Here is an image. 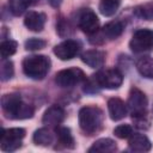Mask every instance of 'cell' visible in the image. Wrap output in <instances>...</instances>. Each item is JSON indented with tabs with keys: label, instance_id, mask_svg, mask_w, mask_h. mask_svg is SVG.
Instances as JSON below:
<instances>
[{
	"label": "cell",
	"instance_id": "1",
	"mask_svg": "<svg viewBox=\"0 0 153 153\" xmlns=\"http://www.w3.org/2000/svg\"><path fill=\"white\" fill-rule=\"evenodd\" d=\"M78 118L81 130L87 135H92L102 128L104 115L97 106H84L79 110Z\"/></svg>",
	"mask_w": 153,
	"mask_h": 153
},
{
	"label": "cell",
	"instance_id": "2",
	"mask_svg": "<svg viewBox=\"0 0 153 153\" xmlns=\"http://www.w3.org/2000/svg\"><path fill=\"white\" fill-rule=\"evenodd\" d=\"M50 68V60L44 55H31L23 60L24 74L33 80H42Z\"/></svg>",
	"mask_w": 153,
	"mask_h": 153
},
{
	"label": "cell",
	"instance_id": "3",
	"mask_svg": "<svg viewBox=\"0 0 153 153\" xmlns=\"http://www.w3.org/2000/svg\"><path fill=\"white\" fill-rule=\"evenodd\" d=\"M25 136L23 128H1L0 131V147L4 152H14L22 147V139Z\"/></svg>",
	"mask_w": 153,
	"mask_h": 153
},
{
	"label": "cell",
	"instance_id": "4",
	"mask_svg": "<svg viewBox=\"0 0 153 153\" xmlns=\"http://www.w3.org/2000/svg\"><path fill=\"white\" fill-rule=\"evenodd\" d=\"M92 78L94 79L99 88L115 90V88H118L123 82V75L116 68H108V69L99 71L98 73L92 75Z\"/></svg>",
	"mask_w": 153,
	"mask_h": 153
},
{
	"label": "cell",
	"instance_id": "5",
	"mask_svg": "<svg viewBox=\"0 0 153 153\" xmlns=\"http://www.w3.org/2000/svg\"><path fill=\"white\" fill-rule=\"evenodd\" d=\"M82 81H86V75L80 68H67L62 69L56 73L55 75V82L59 87L67 88L73 87Z\"/></svg>",
	"mask_w": 153,
	"mask_h": 153
},
{
	"label": "cell",
	"instance_id": "6",
	"mask_svg": "<svg viewBox=\"0 0 153 153\" xmlns=\"http://www.w3.org/2000/svg\"><path fill=\"white\" fill-rule=\"evenodd\" d=\"M129 47L134 53H145L153 49V30L139 29L134 32Z\"/></svg>",
	"mask_w": 153,
	"mask_h": 153
},
{
	"label": "cell",
	"instance_id": "7",
	"mask_svg": "<svg viewBox=\"0 0 153 153\" xmlns=\"http://www.w3.org/2000/svg\"><path fill=\"white\" fill-rule=\"evenodd\" d=\"M147 105H148V100L145 93L137 87H133L130 90L127 102V108L129 109L131 116L137 117V116L147 115Z\"/></svg>",
	"mask_w": 153,
	"mask_h": 153
},
{
	"label": "cell",
	"instance_id": "8",
	"mask_svg": "<svg viewBox=\"0 0 153 153\" xmlns=\"http://www.w3.org/2000/svg\"><path fill=\"white\" fill-rule=\"evenodd\" d=\"M123 29H124V26H123L122 22H120V20L109 22L108 24L104 25V27L99 32L96 31L94 33L91 35V39L96 38V39L91 41V43L99 44V43H103L105 39H116L117 37H120L122 35Z\"/></svg>",
	"mask_w": 153,
	"mask_h": 153
},
{
	"label": "cell",
	"instance_id": "9",
	"mask_svg": "<svg viewBox=\"0 0 153 153\" xmlns=\"http://www.w3.org/2000/svg\"><path fill=\"white\" fill-rule=\"evenodd\" d=\"M22 104H23V100L20 94L18 93H7V94H4L1 98L2 111L8 118L17 120V115Z\"/></svg>",
	"mask_w": 153,
	"mask_h": 153
},
{
	"label": "cell",
	"instance_id": "10",
	"mask_svg": "<svg viewBox=\"0 0 153 153\" xmlns=\"http://www.w3.org/2000/svg\"><path fill=\"white\" fill-rule=\"evenodd\" d=\"M80 51V44L73 39H66L54 47V54L62 61L75 57Z\"/></svg>",
	"mask_w": 153,
	"mask_h": 153
},
{
	"label": "cell",
	"instance_id": "11",
	"mask_svg": "<svg viewBox=\"0 0 153 153\" xmlns=\"http://www.w3.org/2000/svg\"><path fill=\"white\" fill-rule=\"evenodd\" d=\"M78 25L79 27L88 33V35H92L96 31H98V26H99V19L98 17L96 16V13L90 10V8H85L80 12L79 14V18H78Z\"/></svg>",
	"mask_w": 153,
	"mask_h": 153
},
{
	"label": "cell",
	"instance_id": "12",
	"mask_svg": "<svg viewBox=\"0 0 153 153\" xmlns=\"http://www.w3.org/2000/svg\"><path fill=\"white\" fill-rule=\"evenodd\" d=\"M65 120V110L59 105L49 106L42 117V122L49 127H57Z\"/></svg>",
	"mask_w": 153,
	"mask_h": 153
},
{
	"label": "cell",
	"instance_id": "13",
	"mask_svg": "<svg viewBox=\"0 0 153 153\" xmlns=\"http://www.w3.org/2000/svg\"><path fill=\"white\" fill-rule=\"evenodd\" d=\"M45 20H47V17L44 13L36 12V11H29V13H26V16H25L24 25L30 31L39 32L43 30V27L45 25Z\"/></svg>",
	"mask_w": 153,
	"mask_h": 153
},
{
	"label": "cell",
	"instance_id": "14",
	"mask_svg": "<svg viewBox=\"0 0 153 153\" xmlns=\"http://www.w3.org/2000/svg\"><path fill=\"white\" fill-rule=\"evenodd\" d=\"M108 111L112 121H120L127 115V104L120 98H110L108 100Z\"/></svg>",
	"mask_w": 153,
	"mask_h": 153
},
{
	"label": "cell",
	"instance_id": "15",
	"mask_svg": "<svg viewBox=\"0 0 153 153\" xmlns=\"http://www.w3.org/2000/svg\"><path fill=\"white\" fill-rule=\"evenodd\" d=\"M81 61L91 68H99L104 65L105 53L102 50H98V49L87 50L81 55Z\"/></svg>",
	"mask_w": 153,
	"mask_h": 153
},
{
	"label": "cell",
	"instance_id": "16",
	"mask_svg": "<svg viewBox=\"0 0 153 153\" xmlns=\"http://www.w3.org/2000/svg\"><path fill=\"white\" fill-rule=\"evenodd\" d=\"M128 145L129 149L133 152H148L152 147L149 139L143 134H131Z\"/></svg>",
	"mask_w": 153,
	"mask_h": 153
},
{
	"label": "cell",
	"instance_id": "17",
	"mask_svg": "<svg viewBox=\"0 0 153 153\" xmlns=\"http://www.w3.org/2000/svg\"><path fill=\"white\" fill-rule=\"evenodd\" d=\"M117 148L116 142L109 137H102L93 142V145L88 148L90 153H110L115 152Z\"/></svg>",
	"mask_w": 153,
	"mask_h": 153
},
{
	"label": "cell",
	"instance_id": "18",
	"mask_svg": "<svg viewBox=\"0 0 153 153\" xmlns=\"http://www.w3.org/2000/svg\"><path fill=\"white\" fill-rule=\"evenodd\" d=\"M56 136H57V140H59V143L61 146H63L65 148H74V139L72 136V133H71V129L67 128V127H61V126H57L56 127Z\"/></svg>",
	"mask_w": 153,
	"mask_h": 153
},
{
	"label": "cell",
	"instance_id": "19",
	"mask_svg": "<svg viewBox=\"0 0 153 153\" xmlns=\"http://www.w3.org/2000/svg\"><path fill=\"white\" fill-rule=\"evenodd\" d=\"M136 69L143 76L152 79L153 78V57L143 56L136 61Z\"/></svg>",
	"mask_w": 153,
	"mask_h": 153
},
{
	"label": "cell",
	"instance_id": "20",
	"mask_svg": "<svg viewBox=\"0 0 153 153\" xmlns=\"http://www.w3.org/2000/svg\"><path fill=\"white\" fill-rule=\"evenodd\" d=\"M32 140L36 145L39 146H49L53 143L54 141V136L51 134V131L47 128H39L33 133Z\"/></svg>",
	"mask_w": 153,
	"mask_h": 153
},
{
	"label": "cell",
	"instance_id": "21",
	"mask_svg": "<svg viewBox=\"0 0 153 153\" xmlns=\"http://www.w3.org/2000/svg\"><path fill=\"white\" fill-rule=\"evenodd\" d=\"M120 4H121L120 0H100L99 12L104 17H111L117 12Z\"/></svg>",
	"mask_w": 153,
	"mask_h": 153
},
{
	"label": "cell",
	"instance_id": "22",
	"mask_svg": "<svg viewBox=\"0 0 153 153\" xmlns=\"http://www.w3.org/2000/svg\"><path fill=\"white\" fill-rule=\"evenodd\" d=\"M32 0H8V7L13 16L23 14L31 5Z\"/></svg>",
	"mask_w": 153,
	"mask_h": 153
},
{
	"label": "cell",
	"instance_id": "23",
	"mask_svg": "<svg viewBox=\"0 0 153 153\" xmlns=\"http://www.w3.org/2000/svg\"><path fill=\"white\" fill-rule=\"evenodd\" d=\"M17 42L13 41V39H6V41H2L1 44H0V54H1V57L2 60L12 56L16 51H17Z\"/></svg>",
	"mask_w": 153,
	"mask_h": 153
},
{
	"label": "cell",
	"instance_id": "24",
	"mask_svg": "<svg viewBox=\"0 0 153 153\" xmlns=\"http://www.w3.org/2000/svg\"><path fill=\"white\" fill-rule=\"evenodd\" d=\"M14 73V68H13V63L8 60H4L1 62V67H0V79L1 81H7L13 76Z\"/></svg>",
	"mask_w": 153,
	"mask_h": 153
},
{
	"label": "cell",
	"instance_id": "25",
	"mask_svg": "<svg viewBox=\"0 0 153 153\" xmlns=\"http://www.w3.org/2000/svg\"><path fill=\"white\" fill-rule=\"evenodd\" d=\"M47 45V42L42 38H29L25 42V49L26 50H39L43 49Z\"/></svg>",
	"mask_w": 153,
	"mask_h": 153
},
{
	"label": "cell",
	"instance_id": "26",
	"mask_svg": "<svg viewBox=\"0 0 153 153\" xmlns=\"http://www.w3.org/2000/svg\"><path fill=\"white\" fill-rule=\"evenodd\" d=\"M114 134L118 139H128L133 134V129L129 124H120L114 129Z\"/></svg>",
	"mask_w": 153,
	"mask_h": 153
},
{
	"label": "cell",
	"instance_id": "27",
	"mask_svg": "<svg viewBox=\"0 0 153 153\" xmlns=\"http://www.w3.org/2000/svg\"><path fill=\"white\" fill-rule=\"evenodd\" d=\"M136 14L140 16L141 18H145L147 20H151L153 19V5L152 4H147V5H143V6H140L135 10Z\"/></svg>",
	"mask_w": 153,
	"mask_h": 153
},
{
	"label": "cell",
	"instance_id": "28",
	"mask_svg": "<svg viewBox=\"0 0 153 153\" xmlns=\"http://www.w3.org/2000/svg\"><path fill=\"white\" fill-rule=\"evenodd\" d=\"M48 1L53 7H59L61 5V2H62V0H48Z\"/></svg>",
	"mask_w": 153,
	"mask_h": 153
}]
</instances>
